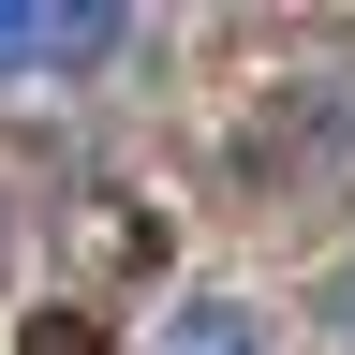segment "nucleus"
Here are the masks:
<instances>
[{"instance_id":"f257e3e1","label":"nucleus","mask_w":355,"mask_h":355,"mask_svg":"<svg viewBox=\"0 0 355 355\" xmlns=\"http://www.w3.org/2000/svg\"><path fill=\"white\" fill-rule=\"evenodd\" d=\"M119 15H30V0H0V74H30V60H104Z\"/></svg>"},{"instance_id":"20e7f679","label":"nucleus","mask_w":355,"mask_h":355,"mask_svg":"<svg viewBox=\"0 0 355 355\" xmlns=\"http://www.w3.org/2000/svg\"><path fill=\"white\" fill-rule=\"evenodd\" d=\"M340 311H355V282H340Z\"/></svg>"},{"instance_id":"f03ea898","label":"nucleus","mask_w":355,"mask_h":355,"mask_svg":"<svg viewBox=\"0 0 355 355\" xmlns=\"http://www.w3.org/2000/svg\"><path fill=\"white\" fill-rule=\"evenodd\" d=\"M178 355H252V311H178Z\"/></svg>"},{"instance_id":"7ed1b4c3","label":"nucleus","mask_w":355,"mask_h":355,"mask_svg":"<svg viewBox=\"0 0 355 355\" xmlns=\"http://www.w3.org/2000/svg\"><path fill=\"white\" fill-rule=\"evenodd\" d=\"M30 355H104V326H89V311H44V326H30Z\"/></svg>"}]
</instances>
